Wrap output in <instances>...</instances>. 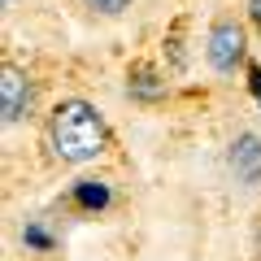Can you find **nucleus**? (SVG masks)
<instances>
[{"instance_id":"obj_1","label":"nucleus","mask_w":261,"mask_h":261,"mask_svg":"<svg viewBox=\"0 0 261 261\" xmlns=\"http://www.w3.org/2000/svg\"><path fill=\"white\" fill-rule=\"evenodd\" d=\"M39 152L53 170H87L113 152V126L87 96H57L39 122Z\"/></svg>"},{"instance_id":"obj_11","label":"nucleus","mask_w":261,"mask_h":261,"mask_svg":"<svg viewBox=\"0 0 261 261\" xmlns=\"http://www.w3.org/2000/svg\"><path fill=\"white\" fill-rule=\"evenodd\" d=\"M244 22H248V31L261 39V0H244Z\"/></svg>"},{"instance_id":"obj_4","label":"nucleus","mask_w":261,"mask_h":261,"mask_svg":"<svg viewBox=\"0 0 261 261\" xmlns=\"http://www.w3.org/2000/svg\"><path fill=\"white\" fill-rule=\"evenodd\" d=\"M122 205L118 183L109 174H79L53 196V214L74 218V222H92V218H109Z\"/></svg>"},{"instance_id":"obj_13","label":"nucleus","mask_w":261,"mask_h":261,"mask_svg":"<svg viewBox=\"0 0 261 261\" xmlns=\"http://www.w3.org/2000/svg\"><path fill=\"white\" fill-rule=\"evenodd\" d=\"M0 5H5V9H18V5H22V0H0Z\"/></svg>"},{"instance_id":"obj_6","label":"nucleus","mask_w":261,"mask_h":261,"mask_svg":"<svg viewBox=\"0 0 261 261\" xmlns=\"http://www.w3.org/2000/svg\"><path fill=\"white\" fill-rule=\"evenodd\" d=\"M18 248L27 252L31 261H57L61 257V231L53 226V218L48 214H27L18 226Z\"/></svg>"},{"instance_id":"obj_7","label":"nucleus","mask_w":261,"mask_h":261,"mask_svg":"<svg viewBox=\"0 0 261 261\" xmlns=\"http://www.w3.org/2000/svg\"><path fill=\"white\" fill-rule=\"evenodd\" d=\"M226 170L240 187H261V135L257 130H235L226 144Z\"/></svg>"},{"instance_id":"obj_5","label":"nucleus","mask_w":261,"mask_h":261,"mask_svg":"<svg viewBox=\"0 0 261 261\" xmlns=\"http://www.w3.org/2000/svg\"><path fill=\"white\" fill-rule=\"evenodd\" d=\"M122 92L140 109H161L170 100V70L157 57H130L126 74H122Z\"/></svg>"},{"instance_id":"obj_3","label":"nucleus","mask_w":261,"mask_h":261,"mask_svg":"<svg viewBox=\"0 0 261 261\" xmlns=\"http://www.w3.org/2000/svg\"><path fill=\"white\" fill-rule=\"evenodd\" d=\"M44 79L31 70L27 61H18L13 53H5L0 61V118L5 126H31L44 122Z\"/></svg>"},{"instance_id":"obj_2","label":"nucleus","mask_w":261,"mask_h":261,"mask_svg":"<svg viewBox=\"0 0 261 261\" xmlns=\"http://www.w3.org/2000/svg\"><path fill=\"white\" fill-rule=\"evenodd\" d=\"M252 61V31L244 22V13L218 9L205 27V65L214 70V79L231 83L235 74H244Z\"/></svg>"},{"instance_id":"obj_12","label":"nucleus","mask_w":261,"mask_h":261,"mask_svg":"<svg viewBox=\"0 0 261 261\" xmlns=\"http://www.w3.org/2000/svg\"><path fill=\"white\" fill-rule=\"evenodd\" d=\"M248 252L252 261H261V209L252 214V226H248Z\"/></svg>"},{"instance_id":"obj_9","label":"nucleus","mask_w":261,"mask_h":261,"mask_svg":"<svg viewBox=\"0 0 261 261\" xmlns=\"http://www.w3.org/2000/svg\"><path fill=\"white\" fill-rule=\"evenodd\" d=\"M70 5H74L83 18H92V22H118L135 0H70Z\"/></svg>"},{"instance_id":"obj_8","label":"nucleus","mask_w":261,"mask_h":261,"mask_svg":"<svg viewBox=\"0 0 261 261\" xmlns=\"http://www.w3.org/2000/svg\"><path fill=\"white\" fill-rule=\"evenodd\" d=\"M187 27H192V18H187V13H178V18L166 27V39H161V57H166L170 79H183L187 70H192V53H187Z\"/></svg>"},{"instance_id":"obj_10","label":"nucleus","mask_w":261,"mask_h":261,"mask_svg":"<svg viewBox=\"0 0 261 261\" xmlns=\"http://www.w3.org/2000/svg\"><path fill=\"white\" fill-rule=\"evenodd\" d=\"M244 87H248L252 105H257V118H261V61H257V57H252L248 70H244Z\"/></svg>"}]
</instances>
